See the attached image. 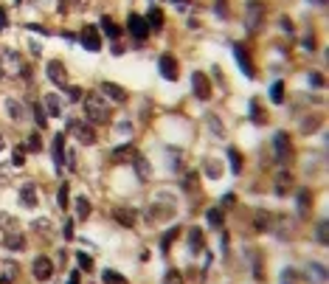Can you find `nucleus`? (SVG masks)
I'll return each mask as SVG.
<instances>
[{
    "instance_id": "nucleus-1",
    "label": "nucleus",
    "mask_w": 329,
    "mask_h": 284,
    "mask_svg": "<svg viewBox=\"0 0 329 284\" xmlns=\"http://www.w3.org/2000/svg\"><path fill=\"white\" fill-rule=\"evenodd\" d=\"M82 99H85V115H87V121H93V124H107V121H110L107 102H104L99 93H87V96H82Z\"/></svg>"
},
{
    "instance_id": "nucleus-54",
    "label": "nucleus",
    "mask_w": 329,
    "mask_h": 284,
    "mask_svg": "<svg viewBox=\"0 0 329 284\" xmlns=\"http://www.w3.org/2000/svg\"><path fill=\"white\" fill-rule=\"evenodd\" d=\"M0 149H6V138H3V132H0Z\"/></svg>"
},
{
    "instance_id": "nucleus-30",
    "label": "nucleus",
    "mask_w": 329,
    "mask_h": 284,
    "mask_svg": "<svg viewBox=\"0 0 329 284\" xmlns=\"http://www.w3.org/2000/svg\"><path fill=\"white\" fill-rule=\"evenodd\" d=\"M132 155H135V149H132L130 144H124V147H118L113 152V161H124V158H132Z\"/></svg>"
},
{
    "instance_id": "nucleus-50",
    "label": "nucleus",
    "mask_w": 329,
    "mask_h": 284,
    "mask_svg": "<svg viewBox=\"0 0 329 284\" xmlns=\"http://www.w3.org/2000/svg\"><path fill=\"white\" fill-rule=\"evenodd\" d=\"M65 239H73V225H65Z\"/></svg>"
},
{
    "instance_id": "nucleus-18",
    "label": "nucleus",
    "mask_w": 329,
    "mask_h": 284,
    "mask_svg": "<svg viewBox=\"0 0 329 284\" xmlns=\"http://www.w3.org/2000/svg\"><path fill=\"white\" fill-rule=\"evenodd\" d=\"M20 200H23V206H28V208L37 206V191H34V186H31V183L20 186Z\"/></svg>"
},
{
    "instance_id": "nucleus-10",
    "label": "nucleus",
    "mask_w": 329,
    "mask_h": 284,
    "mask_svg": "<svg viewBox=\"0 0 329 284\" xmlns=\"http://www.w3.org/2000/svg\"><path fill=\"white\" fill-rule=\"evenodd\" d=\"M17 273H20L17 262H11V259H6V262H0V284H14Z\"/></svg>"
},
{
    "instance_id": "nucleus-26",
    "label": "nucleus",
    "mask_w": 329,
    "mask_h": 284,
    "mask_svg": "<svg viewBox=\"0 0 329 284\" xmlns=\"http://www.w3.org/2000/svg\"><path fill=\"white\" fill-rule=\"evenodd\" d=\"M228 161H231V172H234V174L242 172V158H239L236 149H228Z\"/></svg>"
},
{
    "instance_id": "nucleus-49",
    "label": "nucleus",
    "mask_w": 329,
    "mask_h": 284,
    "mask_svg": "<svg viewBox=\"0 0 329 284\" xmlns=\"http://www.w3.org/2000/svg\"><path fill=\"white\" fill-rule=\"evenodd\" d=\"M281 28H284L287 34H293V23H290V20H281Z\"/></svg>"
},
{
    "instance_id": "nucleus-35",
    "label": "nucleus",
    "mask_w": 329,
    "mask_h": 284,
    "mask_svg": "<svg viewBox=\"0 0 329 284\" xmlns=\"http://www.w3.org/2000/svg\"><path fill=\"white\" fill-rule=\"evenodd\" d=\"M281 284H298V273H295L293 267L281 270Z\"/></svg>"
},
{
    "instance_id": "nucleus-47",
    "label": "nucleus",
    "mask_w": 329,
    "mask_h": 284,
    "mask_svg": "<svg viewBox=\"0 0 329 284\" xmlns=\"http://www.w3.org/2000/svg\"><path fill=\"white\" fill-rule=\"evenodd\" d=\"M307 200H310L307 197V191H301V194H298V208H301V211L307 208Z\"/></svg>"
},
{
    "instance_id": "nucleus-2",
    "label": "nucleus",
    "mask_w": 329,
    "mask_h": 284,
    "mask_svg": "<svg viewBox=\"0 0 329 284\" xmlns=\"http://www.w3.org/2000/svg\"><path fill=\"white\" fill-rule=\"evenodd\" d=\"M262 20H265V6H262L259 0H251L248 6H245V28L256 34L262 28Z\"/></svg>"
},
{
    "instance_id": "nucleus-23",
    "label": "nucleus",
    "mask_w": 329,
    "mask_h": 284,
    "mask_svg": "<svg viewBox=\"0 0 329 284\" xmlns=\"http://www.w3.org/2000/svg\"><path fill=\"white\" fill-rule=\"evenodd\" d=\"M73 208H76V217H79V220H87L93 206H90V200H87V197H79L76 203H73Z\"/></svg>"
},
{
    "instance_id": "nucleus-4",
    "label": "nucleus",
    "mask_w": 329,
    "mask_h": 284,
    "mask_svg": "<svg viewBox=\"0 0 329 284\" xmlns=\"http://www.w3.org/2000/svg\"><path fill=\"white\" fill-rule=\"evenodd\" d=\"M191 90H194V96H197L200 102H208V99H211V82H208L206 73H200V70L191 73Z\"/></svg>"
},
{
    "instance_id": "nucleus-44",
    "label": "nucleus",
    "mask_w": 329,
    "mask_h": 284,
    "mask_svg": "<svg viewBox=\"0 0 329 284\" xmlns=\"http://www.w3.org/2000/svg\"><path fill=\"white\" fill-rule=\"evenodd\" d=\"M310 82L315 87H324V76H321V73H310Z\"/></svg>"
},
{
    "instance_id": "nucleus-20",
    "label": "nucleus",
    "mask_w": 329,
    "mask_h": 284,
    "mask_svg": "<svg viewBox=\"0 0 329 284\" xmlns=\"http://www.w3.org/2000/svg\"><path fill=\"white\" fill-rule=\"evenodd\" d=\"M147 26H149V31H152V28H164V11L158 9V6H152V9H149V17H147Z\"/></svg>"
},
{
    "instance_id": "nucleus-12",
    "label": "nucleus",
    "mask_w": 329,
    "mask_h": 284,
    "mask_svg": "<svg viewBox=\"0 0 329 284\" xmlns=\"http://www.w3.org/2000/svg\"><path fill=\"white\" fill-rule=\"evenodd\" d=\"M45 70H48V79H51L54 85L65 87V68H62V62H59V59H51Z\"/></svg>"
},
{
    "instance_id": "nucleus-38",
    "label": "nucleus",
    "mask_w": 329,
    "mask_h": 284,
    "mask_svg": "<svg viewBox=\"0 0 329 284\" xmlns=\"http://www.w3.org/2000/svg\"><path fill=\"white\" fill-rule=\"evenodd\" d=\"M68 189H70L68 183H62V186H59V191H56V203H59L62 208L68 206Z\"/></svg>"
},
{
    "instance_id": "nucleus-11",
    "label": "nucleus",
    "mask_w": 329,
    "mask_h": 284,
    "mask_svg": "<svg viewBox=\"0 0 329 284\" xmlns=\"http://www.w3.org/2000/svg\"><path fill=\"white\" fill-rule=\"evenodd\" d=\"M99 90H102L104 96H107V99H113V102H127V90H124V87H118V85H113V82H102V85H99Z\"/></svg>"
},
{
    "instance_id": "nucleus-25",
    "label": "nucleus",
    "mask_w": 329,
    "mask_h": 284,
    "mask_svg": "<svg viewBox=\"0 0 329 284\" xmlns=\"http://www.w3.org/2000/svg\"><path fill=\"white\" fill-rule=\"evenodd\" d=\"M0 231H3V233L17 231V223H14V220H11V217L6 214V211H0Z\"/></svg>"
},
{
    "instance_id": "nucleus-55",
    "label": "nucleus",
    "mask_w": 329,
    "mask_h": 284,
    "mask_svg": "<svg viewBox=\"0 0 329 284\" xmlns=\"http://www.w3.org/2000/svg\"><path fill=\"white\" fill-rule=\"evenodd\" d=\"M174 3H177V6H189V0H174Z\"/></svg>"
},
{
    "instance_id": "nucleus-48",
    "label": "nucleus",
    "mask_w": 329,
    "mask_h": 284,
    "mask_svg": "<svg viewBox=\"0 0 329 284\" xmlns=\"http://www.w3.org/2000/svg\"><path fill=\"white\" fill-rule=\"evenodd\" d=\"M256 228H259V231H262V228H268V217H256Z\"/></svg>"
},
{
    "instance_id": "nucleus-13",
    "label": "nucleus",
    "mask_w": 329,
    "mask_h": 284,
    "mask_svg": "<svg viewBox=\"0 0 329 284\" xmlns=\"http://www.w3.org/2000/svg\"><path fill=\"white\" fill-rule=\"evenodd\" d=\"M62 164H65V135L56 132L54 135V166L62 172Z\"/></svg>"
},
{
    "instance_id": "nucleus-16",
    "label": "nucleus",
    "mask_w": 329,
    "mask_h": 284,
    "mask_svg": "<svg viewBox=\"0 0 329 284\" xmlns=\"http://www.w3.org/2000/svg\"><path fill=\"white\" fill-rule=\"evenodd\" d=\"M307 276L312 279V284H327V270H324V265H318V262H310V265H307Z\"/></svg>"
},
{
    "instance_id": "nucleus-32",
    "label": "nucleus",
    "mask_w": 329,
    "mask_h": 284,
    "mask_svg": "<svg viewBox=\"0 0 329 284\" xmlns=\"http://www.w3.org/2000/svg\"><path fill=\"white\" fill-rule=\"evenodd\" d=\"M34 118H37V127H40V129L48 124V121H45V118H48V113H45V107H40V102L34 104Z\"/></svg>"
},
{
    "instance_id": "nucleus-56",
    "label": "nucleus",
    "mask_w": 329,
    "mask_h": 284,
    "mask_svg": "<svg viewBox=\"0 0 329 284\" xmlns=\"http://www.w3.org/2000/svg\"><path fill=\"white\" fill-rule=\"evenodd\" d=\"M318 3H324V0H318Z\"/></svg>"
},
{
    "instance_id": "nucleus-22",
    "label": "nucleus",
    "mask_w": 329,
    "mask_h": 284,
    "mask_svg": "<svg viewBox=\"0 0 329 284\" xmlns=\"http://www.w3.org/2000/svg\"><path fill=\"white\" fill-rule=\"evenodd\" d=\"M102 31H104L107 37H110V40H118V37H121V28L115 26V23H113L110 17H102Z\"/></svg>"
},
{
    "instance_id": "nucleus-19",
    "label": "nucleus",
    "mask_w": 329,
    "mask_h": 284,
    "mask_svg": "<svg viewBox=\"0 0 329 284\" xmlns=\"http://www.w3.org/2000/svg\"><path fill=\"white\" fill-rule=\"evenodd\" d=\"M113 217H115V223L124 225V228H132V225H135V214H132V211H127V208H115Z\"/></svg>"
},
{
    "instance_id": "nucleus-51",
    "label": "nucleus",
    "mask_w": 329,
    "mask_h": 284,
    "mask_svg": "<svg viewBox=\"0 0 329 284\" xmlns=\"http://www.w3.org/2000/svg\"><path fill=\"white\" fill-rule=\"evenodd\" d=\"M68 284H79V273H70L68 276Z\"/></svg>"
},
{
    "instance_id": "nucleus-9",
    "label": "nucleus",
    "mask_w": 329,
    "mask_h": 284,
    "mask_svg": "<svg viewBox=\"0 0 329 284\" xmlns=\"http://www.w3.org/2000/svg\"><path fill=\"white\" fill-rule=\"evenodd\" d=\"M34 276L40 279V282H48L51 279V273H54V265H51V259L48 256H40V259H34Z\"/></svg>"
},
{
    "instance_id": "nucleus-17",
    "label": "nucleus",
    "mask_w": 329,
    "mask_h": 284,
    "mask_svg": "<svg viewBox=\"0 0 329 284\" xmlns=\"http://www.w3.org/2000/svg\"><path fill=\"white\" fill-rule=\"evenodd\" d=\"M3 245H6L9 250H23V248H26V239H23V233L9 231L6 236H3Z\"/></svg>"
},
{
    "instance_id": "nucleus-24",
    "label": "nucleus",
    "mask_w": 329,
    "mask_h": 284,
    "mask_svg": "<svg viewBox=\"0 0 329 284\" xmlns=\"http://www.w3.org/2000/svg\"><path fill=\"white\" fill-rule=\"evenodd\" d=\"M45 113H51V115H59V113H62L59 96H54V93H48V96H45Z\"/></svg>"
},
{
    "instance_id": "nucleus-46",
    "label": "nucleus",
    "mask_w": 329,
    "mask_h": 284,
    "mask_svg": "<svg viewBox=\"0 0 329 284\" xmlns=\"http://www.w3.org/2000/svg\"><path fill=\"white\" fill-rule=\"evenodd\" d=\"M68 169L70 172H76L79 166H76V155H73V152H68Z\"/></svg>"
},
{
    "instance_id": "nucleus-43",
    "label": "nucleus",
    "mask_w": 329,
    "mask_h": 284,
    "mask_svg": "<svg viewBox=\"0 0 329 284\" xmlns=\"http://www.w3.org/2000/svg\"><path fill=\"white\" fill-rule=\"evenodd\" d=\"M206 174L208 177H217V174H219V169H217L214 161H206Z\"/></svg>"
},
{
    "instance_id": "nucleus-8",
    "label": "nucleus",
    "mask_w": 329,
    "mask_h": 284,
    "mask_svg": "<svg viewBox=\"0 0 329 284\" xmlns=\"http://www.w3.org/2000/svg\"><path fill=\"white\" fill-rule=\"evenodd\" d=\"M273 149H276V161L278 164H284L287 152H290V135H287V132H276V138H273Z\"/></svg>"
},
{
    "instance_id": "nucleus-36",
    "label": "nucleus",
    "mask_w": 329,
    "mask_h": 284,
    "mask_svg": "<svg viewBox=\"0 0 329 284\" xmlns=\"http://www.w3.org/2000/svg\"><path fill=\"white\" fill-rule=\"evenodd\" d=\"M315 239H318V245H327V220H321L318 228H315Z\"/></svg>"
},
{
    "instance_id": "nucleus-39",
    "label": "nucleus",
    "mask_w": 329,
    "mask_h": 284,
    "mask_svg": "<svg viewBox=\"0 0 329 284\" xmlns=\"http://www.w3.org/2000/svg\"><path fill=\"white\" fill-rule=\"evenodd\" d=\"M164 284H183V273L180 270H169L164 279Z\"/></svg>"
},
{
    "instance_id": "nucleus-7",
    "label": "nucleus",
    "mask_w": 329,
    "mask_h": 284,
    "mask_svg": "<svg viewBox=\"0 0 329 284\" xmlns=\"http://www.w3.org/2000/svg\"><path fill=\"white\" fill-rule=\"evenodd\" d=\"M127 28H130V34L135 37V40H147V37H149L147 20L138 17V14H130V20H127Z\"/></svg>"
},
{
    "instance_id": "nucleus-3",
    "label": "nucleus",
    "mask_w": 329,
    "mask_h": 284,
    "mask_svg": "<svg viewBox=\"0 0 329 284\" xmlns=\"http://www.w3.org/2000/svg\"><path fill=\"white\" fill-rule=\"evenodd\" d=\"M68 129L76 135L79 144H85V147L96 144V129L90 127V124H85V121H68Z\"/></svg>"
},
{
    "instance_id": "nucleus-42",
    "label": "nucleus",
    "mask_w": 329,
    "mask_h": 284,
    "mask_svg": "<svg viewBox=\"0 0 329 284\" xmlns=\"http://www.w3.org/2000/svg\"><path fill=\"white\" fill-rule=\"evenodd\" d=\"M37 149H40V135H28V144H26V152H37Z\"/></svg>"
},
{
    "instance_id": "nucleus-14",
    "label": "nucleus",
    "mask_w": 329,
    "mask_h": 284,
    "mask_svg": "<svg viewBox=\"0 0 329 284\" xmlns=\"http://www.w3.org/2000/svg\"><path fill=\"white\" fill-rule=\"evenodd\" d=\"M234 54H236V62H239V68L245 70V76L253 79V73H256V70H253V65H251V57H248V51H245L242 45H234Z\"/></svg>"
},
{
    "instance_id": "nucleus-41",
    "label": "nucleus",
    "mask_w": 329,
    "mask_h": 284,
    "mask_svg": "<svg viewBox=\"0 0 329 284\" xmlns=\"http://www.w3.org/2000/svg\"><path fill=\"white\" fill-rule=\"evenodd\" d=\"M26 164V149H14V155H11V166H23Z\"/></svg>"
},
{
    "instance_id": "nucleus-45",
    "label": "nucleus",
    "mask_w": 329,
    "mask_h": 284,
    "mask_svg": "<svg viewBox=\"0 0 329 284\" xmlns=\"http://www.w3.org/2000/svg\"><path fill=\"white\" fill-rule=\"evenodd\" d=\"M68 96L73 102H79V99H82V90H79V87H68Z\"/></svg>"
},
{
    "instance_id": "nucleus-40",
    "label": "nucleus",
    "mask_w": 329,
    "mask_h": 284,
    "mask_svg": "<svg viewBox=\"0 0 329 284\" xmlns=\"http://www.w3.org/2000/svg\"><path fill=\"white\" fill-rule=\"evenodd\" d=\"M76 259H79V267H82V270H93V259L87 256L85 250H82V253H76Z\"/></svg>"
},
{
    "instance_id": "nucleus-31",
    "label": "nucleus",
    "mask_w": 329,
    "mask_h": 284,
    "mask_svg": "<svg viewBox=\"0 0 329 284\" xmlns=\"http://www.w3.org/2000/svg\"><path fill=\"white\" fill-rule=\"evenodd\" d=\"M270 99H273L276 104L284 102V85H281V82H276V85L270 87Z\"/></svg>"
},
{
    "instance_id": "nucleus-21",
    "label": "nucleus",
    "mask_w": 329,
    "mask_h": 284,
    "mask_svg": "<svg viewBox=\"0 0 329 284\" xmlns=\"http://www.w3.org/2000/svg\"><path fill=\"white\" fill-rule=\"evenodd\" d=\"M132 164H135V174H138L141 180H149V166H147V161H144V155H132Z\"/></svg>"
},
{
    "instance_id": "nucleus-27",
    "label": "nucleus",
    "mask_w": 329,
    "mask_h": 284,
    "mask_svg": "<svg viewBox=\"0 0 329 284\" xmlns=\"http://www.w3.org/2000/svg\"><path fill=\"white\" fill-rule=\"evenodd\" d=\"M206 217H208V225H214V228L222 225V208H208Z\"/></svg>"
},
{
    "instance_id": "nucleus-34",
    "label": "nucleus",
    "mask_w": 329,
    "mask_h": 284,
    "mask_svg": "<svg viewBox=\"0 0 329 284\" xmlns=\"http://www.w3.org/2000/svg\"><path fill=\"white\" fill-rule=\"evenodd\" d=\"M189 245H191V250L203 245V231H200V228H191L189 231Z\"/></svg>"
},
{
    "instance_id": "nucleus-33",
    "label": "nucleus",
    "mask_w": 329,
    "mask_h": 284,
    "mask_svg": "<svg viewBox=\"0 0 329 284\" xmlns=\"http://www.w3.org/2000/svg\"><path fill=\"white\" fill-rule=\"evenodd\" d=\"M177 233H180V228H172V231H166V236L161 239V250H169V245H172V239H177Z\"/></svg>"
},
{
    "instance_id": "nucleus-37",
    "label": "nucleus",
    "mask_w": 329,
    "mask_h": 284,
    "mask_svg": "<svg viewBox=\"0 0 329 284\" xmlns=\"http://www.w3.org/2000/svg\"><path fill=\"white\" fill-rule=\"evenodd\" d=\"M290 183H293V180H290V174H284V172H281V174H278V180H276V194H284V186H290Z\"/></svg>"
},
{
    "instance_id": "nucleus-5",
    "label": "nucleus",
    "mask_w": 329,
    "mask_h": 284,
    "mask_svg": "<svg viewBox=\"0 0 329 284\" xmlns=\"http://www.w3.org/2000/svg\"><path fill=\"white\" fill-rule=\"evenodd\" d=\"M82 45L87 51H102V34L96 26H85L82 28Z\"/></svg>"
},
{
    "instance_id": "nucleus-6",
    "label": "nucleus",
    "mask_w": 329,
    "mask_h": 284,
    "mask_svg": "<svg viewBox=\"0 0 329 284\" xmlns=\"http://www.w3.org/2000/svg\"><path fill=\"white\" fill-rule=\"evenodd\" d=\"M158 70H161V76L169 79V82H174V79H177V62H174L172 54H164V57L158 59Z\"/></svg>"
},
{
    "instance_id": "nucleus-29",
    "label": "nucleus",
    "mask_w": 329,
    "mask_h": 284,
    "mask_svg": "<svg viewBox=\"0 0 329 284\" xmlns=\"http://www.w3.org/2000/svg\"><path fill=\"white\" fill-rule=\"evenodd\" d=\"M251 118H253V124H265V113L259 110V102H256V99H251Z\"/></svg>"
},
{
    "instance_id": "nucleus-15",
    "label": "nucleus",
    "mask_w": 329,
    "mask_h": 284,
    "mask_svg": "<svg viewBox=\"0 0 329 284\" xmlns=\"http://www.w3.org/2000/svg\"><path fill=\"white\" fill-rule=\"evenodd\" d=\"M6 110H9V115L14 121H28V110L23 107V102H17V99H6Z\"/></svg>"
},
{
    "instance_id": "nucleus-28",
    "label": "nucleus",
    "mask_w": 329,
    "mask_h": 284,
    "mask_svg": "<svg viewBox=\"0 0 329 284\" xmlns=\"http://www.w3.org/2000/svg\"><path fill=\"white\" fill-rule=\"evenodd\" d=\"M104 284H127V279H124L121 273H115V270H104Z\"/></svg>"
},
{
    "instance_id": "nucleus-52",
    "label": "nucleus",
    "mask_w": 329,
    "mask_h": 284,
    "mask_svg": "<svg viewBox=\"0 0 329 284\" xmlns=\"http://www.w3.org/2000/svg\"><path fill=\"white\" fill-rule=\"evenodd\" d=\"M0 28H6V11L0 9Z\"/></svg>"
},
{
    "instance_id": "nucleus-53",
    "label": "nucleus",
    "mask_w": 329,
    "mask_h": 284,
    "mask_svg": "<svg viewBox=\"0 0 329 284\" xmlns=\"http://www.w3.org/2000/svg\"><path fill=\"white\" fill-rule=\"evenodd\" d=\"M68 3L70 0H59V11H68Z\"/></svg>"
}]
</instances>
